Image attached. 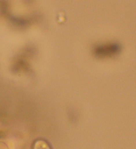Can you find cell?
Segmentation results:
<instances>
[{
	"label": "cell",
	"instance_id": "obj_1",
	"mask_svg": "<svg viewBox=\"0 0 136 149\" xmlns=\"http://www.w3.org/2000/svg\"><path fill=\"white\" fill-rule=\"evenodd\" d=\"M120 49V45L112 43L98 46L94 48V52L95 55L98 57H108L118 54Z\"/></svg>",
	"mask_w": 136,
	"mask_h": 149
}]
</instances>
